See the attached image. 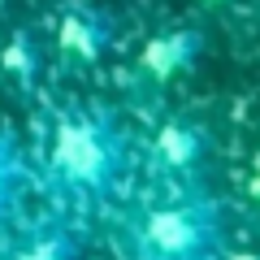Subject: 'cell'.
Instances as JSON below:
<instances>
[{
	"mask_svg": "<svg viewBox=\"0 0 260 260\" xmlns=\"http://www.w3.org/2000/svg\"><path fill=\"white\" fill-rule=\"evenodd\" d=\"M204 156V130L191 121H165L156 130V160L174 174H191Z\"/></svg>",
	"mask_w": 260,
	"mask_h": 260,
	"instance_id": "obj_3",
	"label": "cell"
},
{
	"mask_svg": "<svg viewBox=\"0 0 260 260\" xmlns=\"http://www.w3.org/2000/svg\"><path fill=\"white\" fill-rule=\"evenodd\" d=\"M200 48V35L195 30H169V35H156L148 48H143V70L152 78H169L178 70H186Z\"/></svg>",
	"mask_w": 260,
	"mask_h": 260,
	"instance_id": "obj_4",
	"label": "cell"
},
{
	"mask_svg": "<svg viewBox=\"0 0 260 260\" xmlns=\"http://www.w3.org/2000/svg\"><path fill=\"white\" fill-rule=\"evenodd\" d=\"M130 243L139 260H217L221 213L204 195H174L130 221Z\"/></svg>",
	"mask_w": 260,
	"mask_h": 260,
	"instance_id": "obj_2",
	"label": "cell"
},
{
	"mask_svg": "<svg viewBox=\"0 0 260 260\" xmlns=\"http://www.w3.org/2000/svg\"><path fill=\"white\" fill-rule=\"evenodd\" d=\"M9 260H74V243H70V234L61 225H44L26 243H18Z\"/></svg>",
	"mask_w": 260,
	"mask_h": 260,
	"instance_id": "obj_7",
	"label": "cell"
},
{
	"mask_svg": "<svg viewBox=\"0 0 260 260\" xmlns=\"http://www.w3.org/2000/svg\"><path fill=\"white\" fill-rule=\"evenodd\" d=\"M130 169V143L121 126L100 109H70L56 117L48 139V174L56 186L83 195V200H109Z\"/></svg>",
	"mask_w": 260,
	"mask_h": 260,
	"instance_id": "obj_1",
	"label": "cell"
},
{
	"mask_svg": "<svg viewBox=\"0 0 260 260\" xmlns=\"http://www.w3.org/2000/svg\"><path fill=\"white\" fill-rule=\"evenodd\" d=\"M61 44L91 61V56H100L104 44H109V22H104L100 13H70V18L61 22Z\"/></svg>",
	"mask_w": 260,
	"mask_h": 260,
	"instance_id": "obj_5",
	"label": "cell"
},
{
	"mask_svg": "<svg viewBox=\"0 0 260 260\" xmlns=\"http://www.w3.org/2000/svg\"><path fill=\"white\" fill-rule=\"evenodd\" d=\"M26 191V160H22L18 143L0 130V213H9Z\"/></svg>",
	"mask_w": 260,
	"mask_h": 260,
	"instance_id": "obj_6",
	"label": "cell"
}]
</instances>
